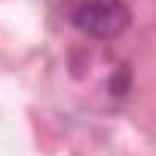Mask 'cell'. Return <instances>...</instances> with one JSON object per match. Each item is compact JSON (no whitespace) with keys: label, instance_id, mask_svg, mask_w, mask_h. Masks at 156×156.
<instances>
[{"label":"cell","instance_id":"obj_1","mask_svg":"<svg viewBox=\"0 0 156 156\" xmlns=\"http://www.w3.org/2000/svg\"><path fill=\"white\" fill-rule=\"evenodd\" d=\"M132 22L126 0H76L70 6V25L95 40L119 37Z\"/></svg>","mask_w":156,"mask_h":156}]
</instances>
